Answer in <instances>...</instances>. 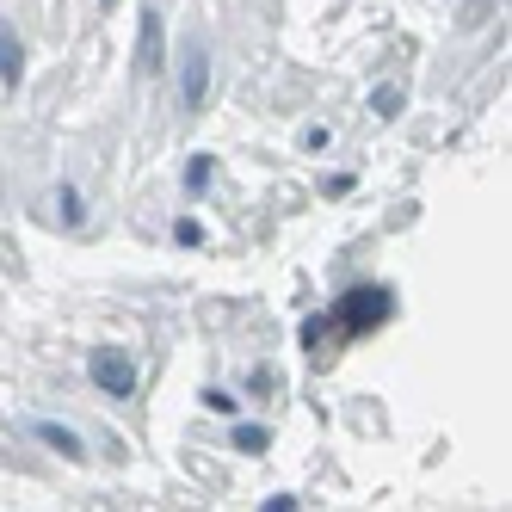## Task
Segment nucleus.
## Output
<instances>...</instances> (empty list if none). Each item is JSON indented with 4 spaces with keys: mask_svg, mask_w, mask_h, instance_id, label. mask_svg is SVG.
I'll list each match as a JSON object with an SVG mask.
<instances>
[{
    "mask_svg": "<svg viewBox=\"0 0 512 512\" xmlns=\"http://www.w3.org/2000/svg\"><path fill=\"white\" fill-rule=\"evenodd\" d=\"M371 105H377V118H395V112H401V93H395V87H377Z\"/></svg>",
    "mask_w": 512,
    "mask_h": 512,
    "instance_id": "6e6552de",
    "label": "nucleus"
},
{
    "mask_svg": "<svg viewBox=\"0 0 512 512\" xmlns=\"http://www.w3.org/2000/svg\"><path fill=\"white\" fill-rule=\"evenodd\" d=\"M99 7H105V13H112V7H118V0H99Z\"/></svg>",
    "mask_w": 512,
    "mask_h": 512,
    "instance_id": "9d476101",
    "label": "nucleus"
},
{
    "mask_svg": "<svg viewBox=\"0 0 512 512\" xmlns=\"http://www.w3.org/2000/svg\"><path fill=\"white\" fill-rule=\"evenodd\" d=\"M235 445H241V451H266V445H272V432H266V426H241V432H235Z\"/></svg>",
    "mask_w": 512,
    "mask_h": 512,
    "instance_id": "0eeeda50",
    "label": "nucleus"
},
{
    "mask_svg": "<svg viewBox=\"0 0 512 512\" xmlns=\"http://www.w3.org/2000/svg\"><path fill=\"white\" fill-rule=\"evenodd\" d=\"M87 371H93V383H99L105 395H130V389H136V364H130L124 352H93Z\"/></svg>",
    "mask_w": 512,
    "mask_h": 512,
    "instance_id": "f03ea898",
    "label": "nucleus"
},
{
    "mask_svg": "<svg viewBox=\"0 0 512 512\" xmlns=\"http://www.w3.org/2000/svg\"><path fill=\"white\" fill-rule=\"evenodd\" d=\"M204 87H210V56H204V44L186 56V105H204Z\"/></svg>",
    "mask_w": 512,
    "mask_h": 512,
    "instance_id": "39448f33",
    "label": "nucleus"
},
{
    "mask_svg": "<svg viewBox=\"0 0 512 512\" xmlns=\"http://www.w3.org/2000/svg\"><path fill=\"white\" fill-rule=\"evenodd\" d=\"M38 438H44V445H56L62 457H87V451H81V438L68 432V426H56V420H38Z\"/></svg>",
    "mask_w": 512,
    "mask_h": 512,
    "instance_id": "423d86ee",
    "label": "nucleus"
},
{
    "mask_svg": "<svg viewBox=\"0 0 512 512\" xmlns=\"http://www.w3.org/2000/svg\"><path fill=\"white\" fill-rule=\"evenodd\" d=\"M136 68H142V75H155V68H161V13H155V7H142V44H136Z\"/></svg>",
    "mask_w": 512,
    "mask_h": 512,
    "instance_id": "7ed1b4c3",
    "label": "nucleus"
},
{
    "mask_svg": "<svg viewBox=\"0 0 512 512\" xmlns=\"http://www.w3.org/2000/svg\"><path fill=\"white\" fill-rule=\"evenodd\" d=\"M186 186H192V192H204V186H210V161H204V155L186 167Z\"/></svg>",
    "mask_w": 512,
    "mask_h": 512,
    "instance_id": "1a4fd4ad",
    "label": "nucleus"
},
{
    "mask_svg": "<svg viewBox=\"0 0 512 512\" xmlns=\"http://www.w3.org/2000/svg\"><path fill=\"white\" fill-rule=\"evenodd\" d=\"M340 321L352 327V334H364V327H377V321H389V290H346L340 297Z\"/></svg>",
    "mask_w": 512,
    "mask_h": 512,
    "instance_id": "f257e3e1",
    "label": "nucleus"
},
{
    "mask_svg": "<svg viewBox=\"0 0 512 512\" xmlns=\"http://www.w3.org/2000/svg\"><path fill=\"white\" fill-rule=\"evenodd\" d=\"M0 81H7V87L25 81V56H19V31L13 25H0Z\"/></svg>",
    "mask_w": 512,
    "mask_h": 512,
    "instance_id": "20e7f679",
    "label": "nucleus"
}]
</instances>
